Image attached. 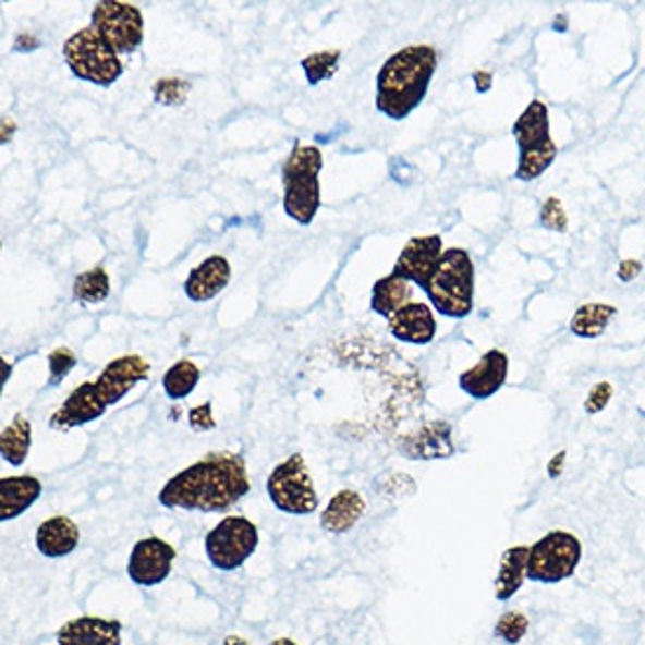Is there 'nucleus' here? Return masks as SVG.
<instances>
[{"label": "nucleus", "instance_id": "obj_1", "mask_svg": "<svg viewBox=\"0 0 645 645\" xmlns=\"http://www.w3.org/2000/svg\"><path fill=\"white\" fill-rule=\"evenodd\" d=\"M247 463L240 453H209L191 467L174 474L158 494L167 510L228 512L250 494Z\"/></svg>", "mask_w": 645, "mask_h": 645}, {"label": "nucleus", "instance_id": "obj_2", "mask_svg": "<svg viewBox=\"0 0 645 645\" xmlns=\"http://www.w3.org/2000/svg\"><path fill=\"white\" fill-rule=\"evenodd\" d=\"M439 66L433 45H409L394 52L376 75V109L399 122L425 101L429 83Z\"/></svg>", "mask_w": 645, "mask_h": 645}, {"label": "nucleus", "instance_id": "obj_3", "mask_svg": "<svg viewBox=\"0 0 645 645\" xmlns=\"http://www.w3.org/2000/svg\"><path fill=\"white\" fill-rule=\"evenodd\" d=\"M321 165H325L321 150L308 144H296L282 165V186H284L282 207L287 217L301 226H311L321 205V193H319Z\"/></svg>", "mask_w": 645, "mask_h": 645}, {"label": "nucleus", "instance_id": "obj_4", "mask_svg": "<svg viewBox=\"0 0 645 645\" xmlns=\"http://www.w3.org/2000/svg\"><path fill=\"white\" fill-rule=\"evenodd\" d=\"M425 294L433 308L451 319H463L474 311V264L472 256L451 247L443 252L441 264L435 272L433 282L427 284Z\"/></svg>", "mask_w": 645, "mask_h": 645}, {"label": "nucleus", "instance_id": "obj_5", "mask_svg": "<svg viewBox=\"0 0 645 645\" xmlns=\"http://www.w3.org/2000/svg\"><path fill=\"white\" fill-rule=\"evenodd\" d=\"M512 136L519 148V162L514 177L519 181H535L543 177L557 160V144L549 130V109L543 101H531L514 125Z\"/></svg>", "mask_w": 645, "mask_h": 645}, {"label": "nucleus", "instance_id": "obj_6", "mask_svg": "<svg viewBox=\"0 0 645 645\" xmlns=\"http://www.w3.org/2000/svg\"><path fill=\"white\" fill-rule=\"evenodd\" d=\"M64 59L75 78L97 87H111L125 73L120 54L92 26L75 31L64 42Z\"/></svg>", "mask_w": 645, "mask_h": 645}, {"label": "nucleus", "instance_id": "obj_7", "mask_svg": "<svg viewBox=\"0 0 645 645\" xmlns=\"http://www.w3.org/2000/svg\"><path fill=\"white\" fill-rule=\"evenodd\" d=\"M266 490L270 502L284 514L305 516L317 512L319 507L311 470L305 465V458L301 453L289 455L270 472Z\"/></svg>", "mask_w": 645, "mask_h": 645}, {"label": "nucleus", "instance_id": "obj_8", "mask_svg": "<svg viewBox=\"0 0 645 645\" xmlns=\"http://www.w3.org/2000/svg\"><path fill=\"white\" fill-rule=\"evenodd\" d=\"M582 561V543L568 531H551L528 551L526 577L540 585H557L571 577Z\"/></svg>", "mask_w": 645, "mask_h": 645}, {"label": "nucleus", "instance_id": "obj_9", "mask_svg": "<svg viewBox=\"0 0 645 645\" xmlns=\"http://www.w3.org/2000/svg\"><path fill=\"white\" fill-rule=\"evenodd\" d=\"M258 547V528L244 516H226L205 537L209 563L221 573H233L252 559Z\"/></svg>", "mask_w": 645, "mask_h": 645}, {"label": "nucleus", "instance_id": "obj_10", "mask_svg": "<svg viewBox=\"0 0 645 645\" xmlns=\"http://www.w3.org/2000/svg\"><path fill=\"white\" fill-rule=\"evenodd\" d=\"M92 28H97L118 54H132L144 42V14L132 3H97L92 10Z\"/></svg>", "mask_w": 645, "mask_h": 645}, {"label": "nucleus", "instance_id": "obj_11", "mask_svg": "<svg viewBox=\"0 0 645 645\" xmlns=\"http://www.w3.org/2000/svg\"><path fill=\"white\" fill-rule=\"evenodd\" d=\"M177 549L160 537H144L132 547L127 575L139 587H158L172 573Z\"/></svg>", "mask_w": 645, "mask_h": 645}, {"label": "nucleus", "instance_id": "obj_12", "mask_svg": "<svg viewBox=\"0 0 645 645\" xmlns=\"http://www.w3.org/2000/svg\"><path fill=\"white\" fill-rule=\"evenodd\" d=\"M443 252L447 250H443L441 235L411 238L406 242V247L402 250V254H399L392 272L425 291L427 284L435 278Z\"/></svg>", "mask_w": 645, "mask_h": 645}, {"label": "nucleus", "instance_id": "obj_13", "mask_svg": "<svg viewBox=\"0 0 645 645\" xmlns=\"http://www.w3.org/2000/svg\"><path fill=\"white\" fill-rule=\"evenodd\" d=\"M106 409H109V402H106V397L101 394L97 380H89L75 388L66 397V402L52 413L50 427L59 429V433H66V429L99 421Z\"/></svg>", "mask_w": 645, "mask_h": 645}, {"label": "nucleus", "instance_id": "obj_14", "mask_svg": "<svg viewBox=\"0 0 645 645\" xmlns=\"http://www.w3.org/2000/svg\"><path fill=\"white\" fill-rule=\"evenodd\" d=\"M507 374H510V360L504 352L488 350L477 364L458 376V388L477 402H484V399H490L502 390Z\"/></svg>", "mask_w": 645, "mask_h": 645}, {"label": "nucleus", "instance_id": "obj_15", "mask_svg": "<svg viewBox=\"0 0 645 645\" xmlns=\"http://www.w3.org/2000/svg\"><path fill=\"white\" fill-rule=\"evenodd\" d=\"M150 364L139 355H122L106 364L101 376L97 378V386L106 397L109 406L118 404L134 386L148 380Z\"/></svg>", "mask_w": 645, "mask_h": 645}, {"label": "nucleus", "instance_id": "obj_16", "mask_svg": "<svg viewBox=\"0 0 645 645\" xmlns=\"http://www.w3.org/2000/svg\"><path fill=\"white\" fill-rule=\"evenodd\" d=\"M388 329L399 343L429 345L437 336V319L427 303L411 301L388 319Z\"/></svg>", "mask_w": 645, "mask_h": 645}, {"label": "nucleus", "instance_id": "obj_17", "mask_svg": "<svg viewBox=\"0 0 645 645\" xmlns=\"http://www.w3.org/2000/svg\"><path fill=\"white\" fill-rule=\"evenodd\" d=\"M399 451H402L411 460H439L451 458L455 453L453 439H451V425L449 423H427L416 433L402 437L399 441Z\"/></svg>", "mask_w": 645, "mask_h": 645}, {"label": "nucleus", "instance_id": "obj_18", "mask_svg": "<svg viewBox=\"0 0 645 645\" xmlns=\"http://www.w3.org/2000/svg\"><path fill=\"white\" fill-rule=\"evenodd\" d=\"M122 624L104 618L71 620L57 632V645H120Z\"/></svg>", "mask_w": 645, "mask_h": 645}, {"label": "nucleus", "instance_id": "obj_19", "mask_svg": "<svg viewBox=\"0 0 645 645\" xmlns=\"http://www.w3.org/2000/svg\"><path fill=\"white\" fill-rule=\"evenodd\" d=\"M230 264L228 258L223 256H209L205 258L203 264L195 266L188 275L186 284H183V289H186V296L195 303H205V301H211L214 296H219L221 291L228 287L230 282Z\"/></svg>", "mask_w": 645, "mask_h": 645}, {"label": "nucleus", "instance_id": "obj_20", "mask_svg": "<svg viewBox=\"0 0 645 645\" xmlns=\"http://www.w3.org/2000/svg\"><path fill=\"white\" fill-rule=\"evenodd\" d=\"M81 543V528L75 526V521L59 514L48 521H42L36 531V547L42 557L48 559H61L75 551Z\"/></svg>", "mask_w": 645, "mask_h": 645}, {"label": "nucleus", "instance_id": "obj_21", "mask_svg": "<svg viewBox=\"0 0 645 645\" xmlns=\"http://www.w3.org/2000/svg\"><path fill=\"white\" fill-rule=\"evenodd\" d=\"M366 512V502L357 494V490H338V494L329 500L327 510L319 516V526L331 535H343L357 526V521Z\"/></svg>", "mask_w": 645, "mask_h": 645}, {"label": "nucleus", "instance_id": "obj_22", "mask_svg": "<svg viewBox=\"0 0 645 645\" xmlns=\"http://www.w3.org/2000/svg\"><path fill=\"white\" fill-rule=\"evenodd\" d=\"M42 496V484L36 477H3L0 479V521L22 516Z\"/></svg>", "mask_w": 645, "mask_h": 645}, {"label": "nucleus", "instance_id": "obj_23", "mask_svg": "<svg viewBox=\"0 0 645 645\" xmlns=\"http://www.w3.org/2000/svg\"><path fill=\"white\" fill-rule=\"evenodd\" d=\"M528 551L531 547L516 545L510 547L502 555L500 571L496 577V598L498 601H510V598L521 589L526 580V565H528Z\"/></svg>", "mask_w": 645, "mask_h": 645}, {"label": "nucleus", "instance_id": "obj_24", "mask_svg": "<svg viewBox=\"0 0 645 645\" xmlns=\"http://www.w3.org/2000/svg\"><path fill=\"white\" fill-rule=\"evenodd\" d=\"M411 301H413L411 282L399 278L394 272H390L388 278L378 280L372 289V311L386 319H390L397 311H402Z\"/></svg>", "mask_w": 645, "mask_h": 645}, {"label": "nucleus", "instance_id": "obj_25", "mask_svg": "<svg viewBox=\"0 0 645 645\" xmlns=\"http://www.w3.org/2000/svg\"><path fill=\"white\" fill-rule=\"evenodd\" d=\"M616 315H618L616 305L585 303L575 311V315L571 319V331L577 338H598L608 329V325Z\"/></svg>", "mask_w": 645, "mask_h": 645}, {"label": "nucleus", "instance_id": "obj_26", "mask_svg": "<svg viewBox=\"0 0 645 645\" xmlns=\"http://www.w3.org/2000/svg\"><path fill=\"white\" fill-rule=\"evenodd\" d=\"M31 421L22 413L14 416V421L3 429L0 435V455H3L5 463L20 467L28 458L31 451Z\"/></svg>", "mask_w": 645, "mask_h": 645}, {"label": "nucleus", "instance_id": "obj_27", "mask_svg": "<svg viewBox=\"0 0 645 645\" xmlns=\"http://www.w3.org/2000/svg\"><path fill=\"white\" fill-rule=\"evenodd\" d=\"M199 382V366L191 360H181L167 368L162 376V390L172 399V402H181L186 399Z\"/></svg>", "mask_w": 645, "mask_h": 645}, {"label": "nucleus", "instance_id": "obj_28", "mask_svg": "<svg viewBox=\"0 0 645 645\" xmlns=\"http://www.w3.org/2000/svg\"><path fill=\"white\" fill-rule=\"evenodd\" d=\"M111 294V278L106 268L97 266L85 270L73 282V299L83 305H99Z\"/></svg>", "mask_w": 645, "mask_h": 645}, {"label": "nucleus", "instance_id": "obj_29", "mask_svg": "<svg viewBox=\"0 0 645 645\" xmlns=\"http://www.w3.org/2000/svg\"><path fill=\"white\" fill-rule=\"evenodd\" d=\"M338 61H341V50H327V52H315L308 54L301 61V69L308 78V85H319L329 78H333L338 71Z\"/></svg>", "mask_w": 645, "mask_h": 645}, {"label": "nucleus", "instance_id": "obj_30", "mask_svg": "<svg viewBox=\"0 0 645 645\" xmlns=\"http://www.w3.org/2000/svg\"><path fill=\"white\" fill-rule=\"evenodd\" d=\"M528 632V618L524 612H504L498 620L494 636L507 645H516Z\"/></svg>", "mask_w": 645, "mask_h": 645}, {"label": "nucleus", "instance_id": "obj_31", "mask_svg": "<svg viewBox=\"0 0 645 645\" xmlns=\"http://www.w3.org/2000/svg\"><path fill=\"white\" fill-rule=\"evenodd\" d=\"M540 226L551 230V233H565L568 230V214L559 197H547L540 209Z\"/></svg>", "mask_w": 645, "mask_h": 645}, {"label": "nucleus", "instance_id": "obj_32", "mask_svg": "<svg viewBox=\"0 0 645 645\" xmlns=\"http://www.w3.org/2000/svg\"><path fill=\"white\" fill-rule=\"evenodd\" d=\"M48 364H50V386H59V380H64L73 372L75 364H78V357H75L73 350L69 348H57L50 352Z\"/></svg>", "mask_w": 645, "mask_h": 645}, {"label": "nucleus", "instance_id": "obj_33", "mask_svg": "<svg viewBox=\"0 0 645 645\" xmlns=\"http://www.w3.org/2000/svg\"><path fill=\"white\" fill-rule=\"evenodd\" d=\"M612 397V386L608 380H601L596 382V386L592 388L587 402H585V411L589 413V416H596V413H601Z\"/></svg>", "mask_w": 645, "mask_h": 645}, {"label": "nucleus", "instance_id": "obj_34", "mask_svg": "<svg viewBox=\"0 0 645 645\" xmlns=\"http://www.w3.org/2000/svg\"><path fill=\"white\" fill-rule=\"evenodd\" d=\"M179 87H188L183 81H160L156 85V101L160 104H181L183 97H186V92H179Z\"/></svg>", "mask_w": 645, "mask_h": 645}, {"label": "nucleus", "instance_id": "obj_35", "mask_svg": "<svg viewBox=\"0 0 645 645\" xmlns=\"http://www.w3.org/2000/svg\"><path fill=\"white\" fill-rule=\"evenodd\" d=\"M641 270H643V264H641V260L629 258V260H622V264H620V268H618V278H620L622 282H632V280L638 278Z\"/></svg>", "mask_w": 645, "mask_h": 645}, {"label": "nucleus", "instance_id": "obj_36", "mask_svg": "<svg viewBox=\"0 0 645 645\" xmlns=\"http://www.w3.org/2000/svg\"><path fill=\"white\" fill-rule=\"evenodd\" d=\"M209 411H211L209 404H205V406H199V409L191 411V425H193L195 429H211V427H214V418L209 416Z\"/></svg>", "mask_w": 645, "mask_h": 645}, {"label": "nucleus", "instance_id": "obj_37", "mask_svg": "<svg viewBox=\"0 0 645 645\" xmlns=\"http://www.w3.org/2000/svg\"><path fill=\"white\" fill-rule=\"evenodd\" d=\"M563 465H565V451L557 453L555 458L549 460V465H547L549 477H551V479H559V477H561V472H563Z\"/></svg>", "mask_w": 645, "mask_h": 645}, {"label": "nucleus", "instance_id": "obj_38", "mask_svg": "<svg viewBox=\"0 0 645 645\" xmlns=\"http://www.w3.org/2000/svg\"><path fill=\"white\" fill-rule=\"evenodd\" d=\"M10 372H12V366L3 360V382H8V378H10Z\"/></svg>", "mask_w": 645, "mask_h": 645}, {"label": "nucleus", "instance_id": "obj_39", "mask_svg": "<svg viewBox=\"0 0 645 645\" xmlns=\"http://www.w3.org/2000/svg\"><path fill=\"white\" fill-rule=\"evenodd\" d=\"M270 645H299V643H294L291 638H278V641H272Z\"/></svg>", "mask_w": 645, "mask_h": 645}]
</instances>
